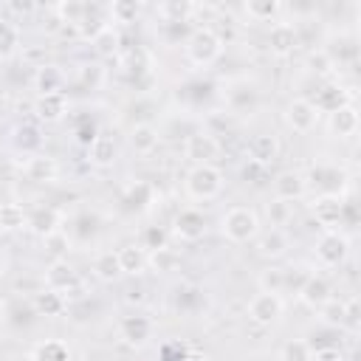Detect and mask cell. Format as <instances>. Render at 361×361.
<instances>
[{
	"mask_svg": "<svg viewBox=\"0 0 361 361\" xmlns=\"http://www.w3.org/2000/svg\"><path fill=\"white\" fill-rule=\"evenodd\" d=\"M310 358H313V347L302 338H290L279 350V361H310Z\"/></svg>",
	"mask_w": 361,
	"mask_h": 361,
	"instance_id": "42",
	"label": "cell"
},
{
	"mask_svg": "<svg viewBox=\"0 0 361 361\" xmlns=\"http://www.w3.org/2000/svg\"><path fill=\"white\" fill-rule=\"evenodd\" d=\"M268 217H271V226H274V228H282V226L293 217V203L274 197V200L268 203Z\"/></svg>",
	"mask_w": 361,
	"mask_h": 361,
	"instance_id": "43",
	"label": "cell"
},
{
	"mask_svg": "<svg viewBox=\"0 0 361 361\" xmlns=\"http://www.w3.org/2000/svg\"><path fill=\"white\" fill-rule=\"evenodd\" d=\"M90 271H93V276H96L99 282H116V279L124 276L116 251H99V254L93 257V262H90Z\"/></svg>",
	"mask_w": 361,
	"mask_h": 361,
	"instance_id": "27",
	"label": "cell"
},
{
	"mask_svg": "<svg viewBox=\"0 0 361 361\" xmlns=\"http://www.w3.org/2000/svg\"><path fill=\"white\" fill-rule=\"evenodd\" d=\"M358 124H361V118H358V107L353 102H347L330 113V133L336 138H353L358 133Z\"/></svg>",
	"mask_w": 361,
	"mask_h": 361,
	"instance_id": "21",
	"label": "cell"
},
{
	"mask_svg": "<svg viewBox=\"0 0 361 361\" xmlns=\"http://www.w3.org/2000/svg\"><path fill=\"white\" fill-rule=\"evenodd\" d=\"M138 243H141V248H144V251L164 248V245H166V231H164V228H158V226H149Z\"/></svg>",
	"mask_w": 361,
	"mask_h": 361,
	"instance_id": "44",
	"label": "cell"
},
{
	"mask_svg": "<svg viewBox=\"0 0 361 361\" xmlns=\"http://www.w3.org/2000/svg\"><path fill=\"white\" fill-rule=\"evenodd\" d=\"M28 228V212L20 203H0V234H14Z\"/></svg>",
	"mask_w": 361,
	"mask_h": 361,
	"instance_id": "30",
	"label": "cell"
},
{
	"mask_svg": "<svg viewBox=\"0 0 361 361\" xmlns=\"http://www.w3.org/2000/svg\"><path fill=\"white\" fill-rule=\"evenodd\" d=\"M20 48V28L11 20L0 17V59H11Z\"/></svg>",
	"mask_w": 361,
	"mask_h": 361,
	"instance_id": "36",
	"label": "cell"
},
{
	"mask_svg": "<svg viewBox=\"0 0 361 361\" xmlns=\"http://www.w3.org/2000/svg\"><path fill=\"white\" fill-rule=\"evenodd\" d=\"M138 14H141V3H133V0H116L107 6V20L116 25H133Z\"/></svg>",
	"mask_w": 361,
	"mask_h": 361,
	"instance_id": "34",
	"label": "cell"
},
{
	"mask_svg": "<svg viewBox=\"0 0 361 361\" xmlns=\"http://www.w3.org/2000/svg\"><path fill=\"white\" fill-rule=\"evenodd\" d=\"M11 144H14V149L23 152V155H34V152H39V144H42L39 127H37V124H28V121L17 124V127L11 130Z\"/></svg>",
	"mask_w": 361,
	"mask_h": 361,
	"instance_id": "25",
	"label": "cell"
},
{
	"mask_svg": "<svg viewBox=\"0 0 361 361\" xmlns=\"http://www.w3.org/2000/svg\"><path fill=\"white\" fill-rule=\"evenodd\" d=\"M62 85H65V73L56 68V65H37V73H34V87H37V96H45V93H62Z\"/></svg>",
	"mask_w": 361,
	"mask_h": 361,
	"instance_id": "26",
	"label": "cell"
},
{
	"mask_svg": "<svg viewBox=\"0 0 361 361\" xmlns=\"http://www.w3.org/2000/svg\"><path fill=\"white\" fill-rule=\"evenodd\" d=\"M118 254V265H121V274L124 276H141L147 274V251L141 248V243H124L116 248Z\"/></svg>",
	"mask_w": 361,
	"mask_h": 361,
	"instance_id": "22",
	"label": "cell"
},
{
	"mask_svg": "<svg viewBox=\"0 0 361 361\" xmlns=\"http://www.w3.org/2000/svg\"><path fill=\"white\" fill-rule=\"evenodd\" d=\"M319 118H322V113H319L316 104H313L310 99H305V96H296V99H290V102L285 104V124H288V130H293L296 135L313 133V130L319 127Z\"/></svg>",
	"mask_w": 361,
	"mask_h": 361,
	"instance_id": "7",
	"label": "cell"
},
{
	"mask_svg": "<svg viewBox=\"0 0 361 361\" xmlns=\"http://www.w3.org/2000/svg\"><path fill=\"white\" fill-rule=\"evenodd\" d=\"M6 268H8V259H6V254L0 251V279L6 276Z\"/></svg>",
	"mask_w": 361,
	"mask_h": 361,
	"instance_id": "48",
	"label": "cell"
},
{
	"mask_svg": "<svg viewBox=\"0 0 361 361\" xmlns=\"http://www.w3.org/2000/svg\"><path fill=\"white\" fill-rule=\"evenodd\" d=\"M62 228V212L54 206H37L34 212H28V231L37 234L39 240H45L48 234Z\"/></svg>",
	"mask_w": 361,
	"mask_h": 361,
	"instance_id": "18",
	"label": "cell"
},
{
	"mask_svg": "<svg viewBox=\"0 0 361 361\" xmlns=\"http://www.w3.org/2000/svg\"><path fill=\"white\" fill-rule=\"evenodd\" d=\"M296 299H299L305 307L319 310L324 302L333 299V285H330V279H327L324 274H307V276L302 279L299 290H296Z\"/></svg>",
	"mask_w": 361,
	"mask_h": 361,
	"instance_id": "11",
	"label": "cell"
},
{
	"mask_svg": "<svg viewBox=\"0 0 361 361\" xmlns=\"http://www.w3.org/2000/svg\"><path fill=\"white\" fill-rule=\"evenodd\" d=\"M220 231L228 243L234 245H243V243H251L257 240L259 234V214L251 209V206H231L223 212L220 217Z\"/></svg>",
	"mask_w": 361,
	"mask_h": 361,
	"instance_id": "2",
	"label": "cell"
},
{
	"mask_svg": "<svg viewBox=\"0 0 361 361\" xmlns=\"http://www.w3.org/2000/svg\"><path fill=\"white\" fill-rule=\"evenodd\" d=\"M243 11H245V17L254 20V23H276L279 14L285 11V6H282L279 0H248V3L243 6Z\"/></svg>",
	"mask_w": 361,
	"mask_h": 361,
	"instance_id": "28",
	"label": "cell"
},
{
	"mask_svg": "<svg viewBox=\"0 0 361 361\" xmlns=\"http://www.w3.org/2000/svg\"><path fill=\"white\" fill-rule=\"evenodd\" d=\"M279 138L274 133H257L251 141H248V161L259 169L271 166L276 158H279Z\"/></svg>",
	"mask_w": 361,
	"mask_h": 361,
	"instance_id": "16",
	"label": "cell"
},
{
	"mask_svg": "<svg viewBox=\"0 0 361 361\" xmlns=\"http://www.w3.org/2000/svg\"><path fill=\"white\" fill-rule=\"evenodd\" d=\"M42 248H45V254H48L51 259H68L71 234H68L65 228H59V231H54V234H48V237L42 240Z\"/></svg>",
	"mask_w": 361,
	"mask_h": 361,
	"instance_id": "39",
	"label": "cell"
},
{
	"mask_svg": "<svg viewBox=\"0 0 361 361\" xmlns=\"http://www.w3.org/2000/svg\"><path fill=\"white\" fill-rule=\"evenodd\" d=\"M127 141H130V147H133L138 155H152V152L158 149L161 133H158V127H155V124H149V121H138V124H133V127H130Z\"/></svg>",
	"mask_w": 361,
	"mask_h": 361,
	"instance_id": "23",
	"label": "cell"
},
{
	"mask_svg": "<svg viewBox=\"0 0 361 361\" xmlns=\"http://www.w3.org/2000/svg\"><path fill=\"white\" fill-rule=\"evenodd\" d=\"M265 45H268V51H271L276 59H285V56H290V54L299 48V28H296V23H285V20H276V23L268 28Z\"/></svg>",
	"mask_w": 361,
	"mask_h": 361,
	"instance_id": "9",
	"label": "cell"
},
{
	"mask_svg": "<svg viewBox=\"0 0 361 361\" xmlns=\"http://www.w3.org/2000/svg\"><path fill=\"white\" fill-rule=\"evenodd\" d=\"M223 54V37L212 25H197L183 42V56L195 68H209L220 59Z\"/></svg>",
	"mask_w": 361,
	"mask_h": 361,
	"instance_id": "1",
	"label": "cell"
},
{
	"mask_svg": "<svg viewBox=\"0 0 361 361\" xmlns=\"http://www.w3.org/2000/svg\"><path fill=\"white\" fill-rule=\"evenodd\" d=\"M282 313H285V302H282L279 293H265V290H259V293H254V296L248 299V305H245V316H248V322H254L257 327H271V324H276V322L282 319Z\"/></svg>",
	"mask_w": 361,
	"mask_h": 361,
	"instance_id": "4",
	"label": "cell"
},
{
	"mask_svg": "<svg viewBox=\"0 0 361 361\" xmlns=\"http://www.w3.org/2000/svg\"><path fill=\"white\" fill-rule=\"evenodd\" d=\"M223 186H226V175L214 164L189 166V172L183 178V189L192 200H214L223 192Z\"/></svg>",
	"mask_w": 361,
	"mask_h": 361,
	"instance_id": "3",
	"label": "cell"
},
{
	"mask_svg": "<svg viewBox=\"0 0 361 361\" xmlns=\"http://www.w3.org/2000/svg\"><path fill=\"white\" fill-rule=\"evenodd\" d=\"M3 322H6V305L0 302V324H3Z\"/></svg>",
	"mask_w": 361,
	"mask_h": 361,
	"instance_id": "49",
	"label": "cell"
},
{
	"mask_svg": "<svg viewBox=\"0 0 361 361\" xmlns=\"http://www.w3.org/2000/svg\"><path fill=\"white\" fill-rule=\"evenodd\" d=\"M149 203H152V186H149L147 180H135V183L124 192V206H127V209L144 212Z\"/></svg>",
	"mask_w": 361,
	"mask_h": 361,
	"instance_id": "37",
	"label": "cell"
},
{
	"mask_svg": "<svg viewBox=\"0 0 361 361\" xmlns=\"http://www.w3.org/2000/svg\"><path fill=\"white\" fill-rule=\"evenodd\" d=\"M28 361H71V350H68L65 341L48 338V341H39V344L31 350Z\"/></svg>",
	"mask_w": 361,
	"mask_h": 361,
	"instance_id": "33",
	"label": "cell"
},
{
	"mask_svg": "<svg viewBox=\"0 0 361 361\" xmlns=\"http://www.w3.org/2000/svg\"><path fill=\"white\" fill-rule=\"evenodd\" d=\"M85 152H87V164L96 169H107L118 161V144L113 135H104V133H99Z\"/></svg>",
	"mask_w": 361,
	"mask_h": 361,
	"instance_id": "17",
	"label": "cell"
},
{
	"mask_svg": "<svg viewBox=\"0 0 361 361\" xmlns=\"http://www.w3.org/2000/svg\"><path fill=\"white\" fill-rule=\"evenodd\" d=\"M217 152H220V141L212 135V133H192V135H186V141H183V155L192 161V166H197V164H212L214 158H217Z\"/></svg>",
	"mask_w": 361,
	"mask_h": 361,
	"instance_id": "13",
	"label": "cell"
},
{
	"mask_svg": "<svg viewBox=\"0 0 361 361\" xmlns=\"http://www.w3.org/2000/svg\"><path fill=\"white\" fill-rule=\"evenodd\" d=\"M307 71H310L316 79L330 82V79L336 76L338 65H336V59L330 56V51H327V48H313V51L307 54Z\"/></svg>",
	"mask_w": 361,
	"mask_h": 361,
	"instance_id": "32",
	"label": "cell"
},
{
	"mask_svg": "<svg viewBox=\"0 0 361 361\" xmlns=\"http://www.w3.org/2000/svg\"><path fill=\"white\" fill-rule=\"evenodd\" d=\"M99 135V127H96V121H90V118H85L76 130H73V138H76V144H82L85 149L93 144V138Z\"/></svg>",
	"mask_w": 361,
	"mask_h": 361,
	"instance_id": "45",
	"label": "cell"
},
{
	"mask_svg": "<svg viewBox=\"0 0 361 361\" xmlns=\"http://www.w3.org/2000/svg\"><path fill=\"white\" fill-rule=\"evenodd\" d=\"M54 11H56L59 23H65V25H71V28L76 31V28L85 23V17L90 14V3H82V0H62V3L54 6Z\"/></svg>",
	"mask_w": 361,
	"mask_h": 361,
	"instance_id": "31",
	"label": "cell"
},
{
	"mask_svg": "<svg viewBox=\"0 0 361 361\" xmlns=\"http://www.w3.org/2000/svg\"><path fill=\"white\" fill-rule=\"evenodd\" d=\"M20 169H23V175H25V180H31V183H37V186H48V183H54V180L59 178V164H56V158L48 155V152L25 155V161L20 164Z\"/></svg>",
	"mask_w": 361,
	"mask_h": 361,
	"instance_id": "10",
	"label": "cell"
},
{
	"mask_svg": "<svg viewBox=\"0 0 361 361\" xmlns=\"http://www.w3.org/2000/svg\"><path fill=\"white\" fill-rule=\"evenodd\" d=\"M195 11H197V6H195V3H161V6H158V14H161L169 25L186 23Z\"/></svg>",
	"mask_w": 361,
	"mask_h": 361,
	"instance_id": "40",
	"label": "cell"
},
{
	"mask_svg": "<svg viewBox=\"0 0 361 361\" xmlns=\"http://www.w3.org/2000/svg\"><path fill=\"white\" fill-rule=\"evenodd\" d=\"M152 330H155V324H152V319L144 316V313H130V316H124V319L118 322V336H121L124 344H130V347H144V344L152 338Z\"/></svg>",
	"mask_w": 361,
	"mask_h": 361,
	"instance_id": "14",
	"label": "cell"
},
{
	"mask_svg": "<svg viewBox=\"0 0 361 361\" xmlns=\"http://www.w3.org/2000/svg\"><path fill=\"white\" fill-rule=\"evenodd\" d=\"M313 254H316L319 265H324V268H338V265H344L347 257H350V240H347V234H341V231H322L319 240H316V245H313Z\"/></svg>",
	"mask_w": 361,
	"mask_h": 361,
	"instance_id": "5",
	"label": "cell"
},
{
	"mask_svg": "<svg viewBox=\"0 0 361 361\" xmlns=\"http://www.w3.org/2000/svg\"><path fill=\"white\" fill-rule=\"evenodd\" d=\"M34 113H37V118L45 121V124H56V121H62V118L68 116V96H65V90H62V93H45V96H37V102H34Z\"/></svg>",
	"mask_w": 361,
	"mask_h": 361,
	"instance_id": "20",
	"label": "cell"
},
{
	"mask_svg": "<svg viewBox=\"0 0 361 361\" xmlns=\"http://www.w3.org/2000/svg\"><path fill=\"white\" fill-rule=\"evenodd\" d=\"M257 282H259V290H265V293H282L285 282H288V271L279 265H268L265 271H259Z\"/></svg>",
	"mask_w": 361,
	"mask_h": 361,
	"instance_id": "38",
	"label": "cell"
},
{
	"mask_svg": "<svg viewBox=\"0 0 361 361\" xmlns=\"http://www.w3.org/2000/svg\"><path fill=\"white\" fill-rule=\"evenodd\" d=\"M79 274L76 268L68 262V259H51L48 268H45V288L56 290L65 296V302H71L73 290H79Z\"/></svg>",
	"mask_w": 361,
	"mask_h": 361,
	"instance_id": "8",
	"label": "cell"
},
{
	"mask_svg": "<svg viewBox=\"0 0 361 361\" xmlns=\"http://www.w3.org/2000/svg\"><path fill=\"white\" fill-rule=\"evenodd\" d=\"M31 307H34L37 316H59V313H65L68 302H65L62 293H56V290H51V288H42L39 293H34Z\"/></svg>",
	"mask_w": 361,
	"mask_h": 361,
	"instance_id": "29",
	"label": "cell"
},
{
	"mask_svg": "<svg viewBox=\"0 0 361 361\" xmlns=\"http://www.w3.org/2000/svg\"><path fill=\"white\" fill-rule=\"evenodd\" d=\"M305 192H307V178L299 169H282L274 178V197L276 200L296 203L299 197H305Z\"/></svg>",
	"mask_w": 361,
	"mask_h": 361,
	"instance_id": "15",
	"label": "cell"
},
{
	"mask_svg": "<svg viewBox=\"0 0 361 361\" xmlns=\"http://www.w3.org/2000/svg\"><path fill=\"white\" fill-rule=\"evenodd\" d=\"M310 361H341V353L333 350V347H327V350H316Z\"/></svg>",
	"mask_w": 361,
	"mask_h": 361,
	"instance_id": "47",
	"label": "cell"
},
{
	"mask_svg": "<svg viewBox=\"0 0 361 361\" xmlns=\"http://www.w3.org/2000/svg\"><path fill=\"white\" fill-rule=\"evenodd\" d=\"M172 234L180 243H197L206 234V214L200 209H180L172 220Z\"/></svg>",
	"mask_w": 361,
	"mask_h": 361,
	"instance_id": "12",
	"label": "cell"
},
{
	"mask_svg": "<svg viewBox=\"0 0 361 361\" xmlns=\"http://www.w3.org/2000/svg\"><path fill=\"white\" fill-rule=\"evenodd\" d=\"M290 248V237L285 228H268L265 234H257V254L262 259H282Z\"/></svg>",
	"mask_w": 361,
	"mask_h": 361,
	"instance_id": "19",
	"label": "cell"
},
{
	"mask_svg": "<svg viewBox=\"0 0 361 361\" xmlns=\"http://www.w3.org/2000/svg\"><path fill=\"white\" fill-rule=\"evenodd\" d=\"M178 262H180V257H178V251L169 248V245L155 248V251H147V265H149L155 274H169V271L178 268Z\"/></svg>",
	"mask_w": 361,
	"mask_h": 361,
	"instance_id": "35",
	"label": "cell"
},
{
	"mask_svg": "<svg viewBox=\"0 0 361 361\" xmlns=\"http://www.w3.org/2000/svg\"><path fill=\"white\" fill-rule=\"evenodd\" d=\"M344 313H347V302L336 299V296L319 307V319L324 324H330V327H344Z\"/></svg>",
	"mask_w": 361,
	"mask_h": 361,
	"instance_id": "41",
	"label": "cell"
},
{
	"mask_svg": "<svg viewBox=\"0 0 361 361\" xmlns=\"http://www.w3.org/2000/svg\"><path fill=\"white\" fill-rule=\"evenodd\" d=\"M310 214L324 231H338V226L344 223V214H347L344 195H316L310 200Z\"/></svg>",
	"mask_w": 361,
	"mask_h": 361,
	"instance_id": "6",
	"label": "cell"
},
{
	"mask_svg": "<svg viewBox=\"0 0 361 361\" xmlns=\"http://www.w3.org/2000/svg\"><path fill=\"white\" fill-rule=\"evenodd\" d=\"M313 104H316V110L319 113H333V110H338L341 104H347V102H353L350 99V90L347 87H341L338 82H327V85H322L319 90H316V99H310Z\"/></svg>",
	"mask_w": 361,
	"mask_h": 361,
	"instance_id": "24",
	"label": "cell"
},
{
	"mask_svg": "<svg viewBox=\"0 0 361 361\" xmlns=\"http://www.w3.org/2000/svg\"><path fill=\"white\" fill-rule=\"evenodd\" d=\"M344 327L355 330L358 327V302L355 299H347V313H344Z\"/></svg>",
	"mask_w": 361,
	"mask_h": 361,
	"instance_id": "46",
	"label": "cell"
}]
</instances>
